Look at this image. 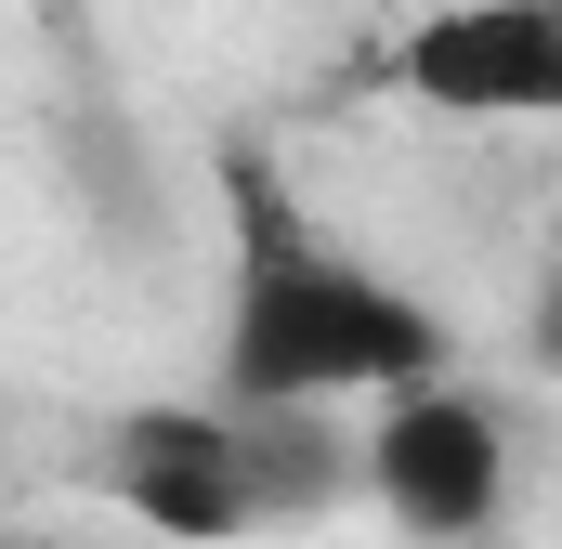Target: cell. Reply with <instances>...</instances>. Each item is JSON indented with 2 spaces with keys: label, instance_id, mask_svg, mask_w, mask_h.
I'll use <instances>...</instances> for the list:
<instances>
[{
  "label": "cell",
  "instance_id": "cell-1",
  "mask_svg": "<svg viewBox=\"0 0 562 549\" xmlns=\"http://www.w3.org/2000/svg\"><path fill=\"white\" fill-rule=\"evenodd\" d=\"M105 484L170 549H236V537H276L301 511H327V497H367L340 406H249V393L132 406L105 432Z\"/></svg>",
  "mask_w": 562,
  "mask_h": 549
},
{
  "label": "cell",
  "instance_id": "cell-2",
  "mask_svg": "<svg viewBox=\"0 0 562 549\" xmlns=\"http://www.w3.org/2000/svg\"><path fill=\"white\" fill-rule=\"evenodd\" d=\"M445 367V327L393 274H353L327 249H249L236 327H223V393L249 406H380Z\"/></svg>",
  "mask_w": 562,
  "mask_h": 549
},
{
  "label": "cell",
  "instance_id": "cell-3",
  "mask_svg": "<svg viewBox=\"0 0 562 549\" xmlns=\"http://www.w3.org/2000/svg\"><path fill=\"white\" fill-rule=\"evenodd\" d=\"M353 471H367V497H380L406 537H431V549L497 537V511H510V484H524V471H510V418H497V393H471L458 367L380 393L367 432H353Z\"/></svg>",
  "mask_w": 562,
  "mask_h": 549
},
{
  "label": "cell",
  "instance_id": "cell-4",
  "mask_svg": "<svg viewBox=\"0 0 562 549\" xmlns=\"http://www.w3.org/2000/svg\"><path fill=\"white\" fill-rule=\"evenodd\" d=\"M393 92L458 132H550L562 119V0H431L393 40Z\"/></svg>",
  "mask_w": 562,
  "mask_h": 549
},
{
  "label": "cell",
  "instance_id": "cell-5",
  "mask_svg": "<svg viewBox=\"0 0 562 549\" xmlns=\"http://www.w3.org/2000/svg\"><path fill=\"white\" fill-rule=\"evenodd\" d=\"M0 549H40V537H13V524H0Z\"/></svg>",
  "mask_w": 562,
  "mask_h": 549
}]
</instances>
